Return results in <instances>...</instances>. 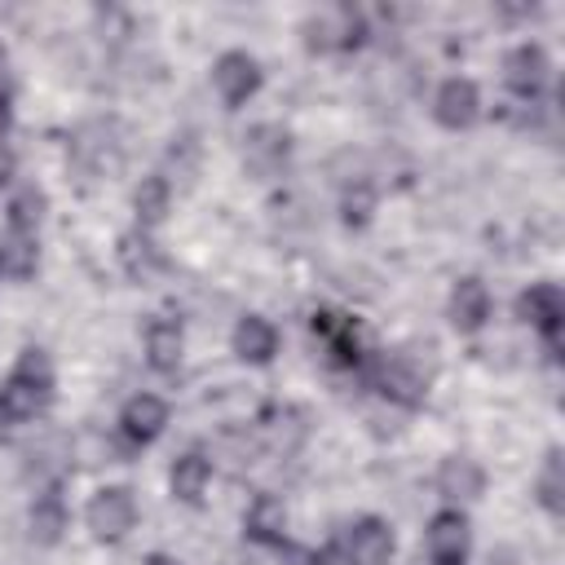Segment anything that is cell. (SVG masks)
<instances>
[{
	"label": "cell",
	"mask_w": 565,
	"mask_h": 565,
	"mask_svg": "<svg viewBox=\"0 0 565 565\" xmlns=\"http://www.w3.org/2000/svg\"><path fill=\"white\" fill-rule=\"evenodd\" d=\"M287 132L282 128H274V141H265V128H256L252 132V141H247V163L252 168H260V172H274L278 163H287Z\"/></svg>",
	"instance_id": "44dd1931"
},
{
	"label": "cell",
	"mask_w": 565,
	"mask_h": 565,
	"mask_svg": "<svg viewBox=\"0 0 565 565\" xmlns=\"http://www.w3.org/2000/svg\"><path fill=\"white\" fill-rule=\"evenodd\" d=\"M313 335L327 344L331 362H340V366H358V362H362V340H358L353 318L331 313V309H318V313H313Z\"/></svg>",
	"instance_id": "ba28073f"
},
{
	"label": "cell",
	"mask_w": 565,
	"mask_h": 565,
	"mask_svg": "<svg viewBox=\"0 0 565 565\" xmlns=\"http://www.w3.org/2000/svg\"><path fill=\"white\" fill-rule=\"evenodd\" d=\"M53 402V366L44 349H22L18 366L0 384V419L4 424H26Z\"/></svg>",
	"instance_id": "6da1fadb"
},
{
	"label": "cell",
	"mask_w": 565,
	"mask_h": 565,
	"mask_svg": "<svg viewBox=\"0 0 565 565\" xmlns=\"http://www.w3.org/2000/svg\"><path fill=\"white\" fill-rule=\"evenodd\" d=\"M278 530H282V503L274 494H260L252 503V512H247V534L260 539V543H278L282 539Z\"/></svg>",
	"instance_id": "ffe728a7"
},
{
	"label": "cell",
	"mask_w": 565,
	"mask_h": 565,
	"mask_svg": "<svg viewBox=\"0 0 565 565\" xmlns=\"http://www.w3.org/2000/svg\"><path fill=\"white\" fill-rule=\"evenodd\" d=\"M481 486H486V472L477 468V459H468V455L441 459V468H437V490H441L446 499H477Z\"/></svg>",
	"instance_id": "9a60e30c"
},
{
	"label": "cell",
	"mask_w": 565,
	"mask_h": 565,
	"mask_svg": "<svg viewBox=\"0 0 565 565\" xmlns=\"http://www.w3.org/2000/svg\"><path fill=\"white\" fill-rule=\"evenodd\" d=\"M212 84H216L221 102H225L230 110H238V106L260 88V62H256L252 53H243V49H230V53L216 57Z\"/></svg>",
	"instance_id": "8992f818"
},
{
	"label": "cell",
	"mask_w": 565,
	"mask_h": 565,
	"mask_svg": "<svg viewBox=\"0 0 565 565\" xmlns=\"http://www.w3.org/2000/svg\"><path fill=\"white\" fill-rule=\"evenodd\" d=\"M516 313L547 340V349L556 353L561 349V322H565V296L556 282H534L530 291H521L516 300Z\"/></svg>",
	"instance_id": "5b68a950"
},
{
	"label": "cell",
	"mask_w": 565,
	"mask_h": 565,
	"mask_svg": "<svg viewBox=\"0 0 565 565\" xmlns=\"http://www.w3.org/2000/svg\"><path fill=\"white\" fill-rule=\"evenodd\" d=\"M146 353H150L154 371H177V362H181V327L172 318H154L150 331H146Z\"/></svg>",
	"instance_id": "e0dca14e"
},
{
	"label": "cell",
	"mask_w": 565,
	"mask_h": 565,
	"mask_svg": "<svg viewBox=\"0 0 565 565\" xmlns=\"http://www.w3.org/2000/svg\"><path fill=\"white\" fill-rule=\"evenodd\" d=\"M234 353H238L243 362L265 366V362L278 353V331H274L260 313H247V318H238V327H234Z\"/></svg>",
	"instance_id": "5bb4252c"
},
{
	"label": "cell",
	"mask_w": 565,
	"mask_h": 565,
	"mask_svg": "<svg viewBox=\"0 0 565 565\" xmlns=\"http://www.w3.org/2000/svg\"><path fill=\"white\" fill-rule=\"evenodd\" d=\"M168 203H172L168 177L150 172V177L137 185V194H132V207H137V225H141V230H154V225L168 216Z\"/></svg>",
	"instance_id": "2e32d148"
},
{
	"label": "cell",
	"mask_w": 565,
	"mask_h": 565,
	"mask_svg": "<svg viewBox=\"0 0 565 565\" xmlns=\"http://www.w3.org/2000/svg\"><path fill=\"white\" fill-rule=\"evenodd\" d=\"M163 424H168V402L154 397V393H137V397H128V406L119 411V428H124V437L137 441V446L154 441V437L163 433Z\"/></svg>",
	"instance_id": "8fae6325"
},
{
	"label": "cell",
	"mask_w": 565,
	"mask_h": 565,
	"mask_svg": "<svg viewBox=\"0 0 565 565\" xmlns=\"http://www.w3.org/2000/svg\"><path fill=\"white\" fill-rule=\"evenodd\" d=\"M335 552L344 565H388L393 556V530L380 516H358L340 530Z\"/></svg>",
	"instance_id": "3957f363"
},
{
	"label": "cell",
	"mask_w": 565,
	"mask_h": 565,
	"mask_svg": "<svg viewBox=\"0 0 565 565\" xmlns=\"http://www.w3.org/2000/svg\"><path fill=\"white\" fill-rule=\"evenodd\" d=\"M433 115H437V124L441 128H468V124H477V115H481V93H477V84L472 79H446L441 88H437V97H433Z\"/></svg>",
	"instance_id": "52a82bcc"
},
{
	"label": "cell",
	"mask_w": 565,
	"mask_h": 565,
	"mask_svg": "<svg viewBox=\"0 0 565 565\" xmlns=\"http://www.w3.org/2000/svg\"><path fill=\"white\" fill-rule=\"evenodd\" d=\"M561 494H565V481H561V450L547 455L543 463V477H539V499L547 512H561Z\"/></svg>",
	"instance_id": "7402d4cb"
},
{
	"label": "cell",
	"mask_w": 565,
	"mask_h": 565,
	"mask_svg": "<svg viewBox=\"0 0 565 565\" xmlns=\"http://www.w3.org/2000/svg\"><path fill=\"white\" fill-rule=\"evenodd\" d=\"M463 552H468V521L463 512L446 508L428 521V556L433 565H463Z\"/></svg>",
	"instance_id": "9c48e42d"
},
{
	"label": "cell",
	"mask_w": 565,
	"mask_h": 565,
	"mask_svg": "<svg viewBox=\"0 0 565 565\" xmlns=\"http://www.w3.org/2000/svg\"><path fill=\"white\" fill-rule=\"evenodd\" d=\"M62 530H66L62 494H57V490H44V494L35 499V508H31V534H35L40 543H57Z\"/></svg>",
	"instance_id": "d6986e66"
},
{
	"label": "cell",
	"mask_w": 565,
	"mask_h": 565,
	"mask_svg": "<svg viewBox=\"0 0 565 565\" xmlns=\"http://www.w3.org/2000/svg\"><path fill=\"white\" fill-rule=\"evenodd\" d=\"M503 71H508V88L516 97H539L543 84H547V75H552V62H547V53L539 44H521V49L508 53Z\"/></svg>",
	"instance_id": "30bf717a"
},
{
	"label": "cell",
	"mask_w": 565,
	"mask_h": 565,
	"mask_svg": "<svg viewBox=\"0 0 565 565\" xmlns=\"http://www.w3.org/2000/svg\"><path fill=\"white\" fill-rule=\"evenodd\" d=\"M172 494L181 499V503H199L203 499V490H207V481H212V463L203 459V455H181L177 463H172Z\"/></svg>",
	"instance_id": "ac0fdd59"
},
{
	"label": "cell",
	"mask_w": 565,
	"mask_h": 565,
	"mask_svg": "<svg viewBox=\"0 0 565 565\" xmlns=\"http://www.w3.org/2000/svg\"><path fill=\"white\" fill-rule=\"evenodd\" d=\"M9 177V154H4V146H0V181Z\"/></svg>",
	"instance_id": "cb8c5ba5"
},
{
	"label": "cell",
	"mask_w": 565,
	"mask_h": 565,
	"mask_svg": "<svg viewBox=\"0 0 565 565\" xmlns=\"http://www.w3.org/2000/svg\"><path fill=\"white\" fill-rule=\"evenodd\" d=\"M146 565H181V561H172V556H163V552H154Z\"/></svg>",
	"instance_id": "603a6c76"
},
{
	"label": "cell",
	"mask_w": 565,
	"mask_h": 565,
	"mask_svg": "<svg viewBox=\"0 0 565 565\" xmlns=\"http://www.w3.org/2000/svg\"><path fill=\"white\" fill-rule=\"evenodd\" d=\"M84 516H88V530L97 539L115 543V539H124L137 525V499H132L128 486H106V490L93 494V503H88Z\"/></svg>",
	"instance_id": "277c9868"
},
{
	"label": "cell",
	"mask_w": 565,
	"mask_h": 565,
	"mask_svg": "<svg viewBox=\"0 0 565 565\" xmlns=\"http://www.w3.org/2000/svg\"><path fill=\"white\" fill-rule=\"evenodd\" d=\"M40 207H44V199H40V190H35V185L18 190V199L9 203V238H4V247H0V265H4L9 274H18V278H26V274L35 269V230H40Z\"/></svg>",
	"instance_id": "7a4b0ae2"
},
{
	"label": "cell",
	"mask_w": 565,
	"mask_h": 565,
	"mask_svg": "<svg viewBox=\"0 0 565 565\" xmlns=\"http://www.w3.org/2000/svg\"><path fill=\"white\" fill-rule=\"evenodd\" d=\"M490 318V291L481 278H459L450 291V322L455 331H481Z\"/></svg>",
	"instance_id": "7c38bea8"
},
{
	"label": "cell",
	"mask_w": 565,
	"mask_h": 565,
	"mask_svg": "<svg viewBox=\"0 0 565 565\" xmlns=\"http://www.w3.org/2000/svg\"><path fill=\"white\" fill-rule=\"evenodd\" d=\"M375 388L384 393V397H393V402H402V406H419L424 402V375L419 371H411L402 358H384L380 366H375Z\"/></svg>",
	"instance_id": "4fadbf2b"
}]
</instances>
